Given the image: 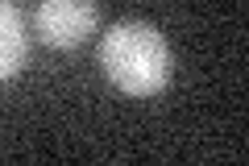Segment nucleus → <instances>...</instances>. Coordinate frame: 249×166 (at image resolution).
Returning a JSON list of instances; mask_svg holds the SVG:
<instances>
[{
	"label": "nucleus",
	"mask_w": 249,
	"mask_h": 166,
	"mask_svg": "<svg viewBox=\"0 0 249 166\" xmlns=\"http://www.w3.org/2000/svg\"><path fill=\"white\" fill-rule=\"evenodd\" d=\"M29 58V29L25 17L13 9L9 0H0V83L13 79Z\"/></svg>",
	"instance_id": "obj_3"
},
{
	"label": "nucleus",
	"mask_w": 249,
	"mask_h": 166,
	"mask_svg": "<svg viewBox=\"0 0 249 166\" xmlns=\"http://www.w3.org/2000/svg\"><path fill=\"white\" fill-rule=\"evenodd\" d=\"M100 67H104L108 83L121 88L124 96H158L175 79V50H170L166 34L150 21L121 17L104 29L100 37Z\"/></svg>",
	"instance_id": "obj_1"
},
{
	"label": "nucleus",
	"mask_w": 249,
	"mask_h": 166,
	"mask_svg": "<svg viewBox=\"0 0 249 166\" xmlns=\"http://www.w3.org/2000/svg\"><path fill=\"white\" fill-rule=\"evenodd\" d=\"M96 0H37L34 34L50 50H79L96 34Z\"/></svg>",
	"instance_id": "obj_2"
}]
</instances>
